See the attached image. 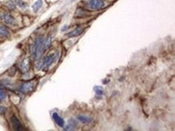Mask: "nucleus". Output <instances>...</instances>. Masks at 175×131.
I'll return each instance as SVG.
<instances>
[{"label":"nucleus","mask_w":175,"mask_h":131,"mask_svg":"<svg viewBox=\"0 0 175 131\" xmlns=\"http://www.w3.org/2000/svg\"><path fill=\"white\" fill-rule=\"evenodd\" d=\"M94 91L95 92L96 96H99L101 97V96H103V89L101 87V86H99V85H96L94 87Z\"/></svg>","instance_id":"obj_15"},{"label":"nucleus","mask_w":175,"mask_h":131,"mask_svg":"<svg viewBox=\"0 0 175 131\" xmlns=\"http://www.w3.org/2000/svg\"><path fill=\"white\" fill-rule=\"evenodd\" d=\"M6 97H7V94L5 90L2 86H0V101H3L6 99Z\"/></svg>","instance_id":"obj_19"},{"label":"nucleus","mask_w":175,"mask_h":131,"mask_svg":"<svg viewBox=\"0 0 175 131\" xmlns=\"http://www.w3.org/2000/svg\"><path fill=\"white\" fill-rule=\"evenodd\" d=\"M77 118L78 121L82 122L83 124H89L92 121V118L89 116H86V115H78Z\"/></svg>","instance_id":"obj_13"},{"label":"nucleus","mask_w":175,"mask_h":131,"mask_svg":"<svg viewBox=\"0 0 175 131\" xmlns=\"http://www.w3.org/2000/svg\"><path fill=\"white\" fill-rule=\"evenodd\" d=\"M77 126H78V121L71 118L68 121V125L65 126L64 130H74Z\"/></svg>","instance_id":"obj_11"},{"label":"nucleus","mask_w":175,"mask_h":131,"mask_svg":"<svg viewBox=\"0 0 175 131\" xmlns=\"http://www.w3.org/2000/svg\"><path fill=\"white\" fill-rule=\"evenodd\" d=\"M3 19L4 23L7 25L13 26L15 24V19L10 13H4L3 14Z\"/></svg>","instance_id":"obj_7"},{"label":"nucleus","mask_w":175,"mask_h":131,"mask_svg":"<svg viewBox=\"0 0 175 131\" xmlns=\"http://www.w3.org/2000/svg\"><path fill=\"white\" fill-rule=\"evenodd\" d=\"M11 122L12 128L14 129L15 130H23V125H22L21 122L15 116H12L11 117Z\"/></svg>","instance_id":"obj_6"},{"label":"nucleus","mask_w":175,"mask_h":131,"mask_svg":"<svg viewBox=\"0 0 175 131\" xmlns=\"http://www.w3.org/2000/svg\"><path fill=\"white\" fill-rule=\"evenodd\" d=\"M42 7H43V1L42 0H37V1H36L34 3L32 4V9L33 12L36 13V12H38L42 8Z\"/></svg>","instance_id":"obj_12"},{"label":"nucleus","mask_w":175,"mask_h":131,"mask_svg":"<svg viewBox=\"0 0 175 131\" xmlns=\"http://www.w3.org/2000/svg\"><path fill=\"white\" fill-rule=\"evenodd\" d=\"M1 84H2V85H3V87H5V88H7V89H12V84H11V82L9 81L8 80H7V79L3 80Z\"/></svg>","instance_id":"obj_17"},{"label":"nucleus","mask_w":175,"mask_h":131,"mask_svg":"<svg viewBox=\"0 0 175 131\" xmlns=\"http://www.w3.org/2000/svg\"><path fill=\"white\" fill-rule=\"evenodd\" d=\"M83 7L87 11H101L106 7V2L104 0H85Z\"/></svg>","instance_id":"obj_2"},{"label":"nucleus","mask_w":175,"mask_h":131,"mask_svg":"<svg viewBox=\"0 0 175 131\" xmlns=\"http://www.w3.org/2000/svg\"><path fill=\"white\" fill-rule=\"evenodd\" d=\"M53 119L55 121V123L58 125V126H60V127H64L65 126V121L64 119L61 117V116H59V114L57 113H53Z\"/></svg>","instance_id":"obj_10"},{"label":"nucleus","mask_w":175,"mask_h":131,"mask_svg":"<svg viewBox=\"0 0 175 131\" xmlns=\"http://www.w3.org/2000/svg\"><path fill=\"white\" fill-rule=\"evenodd\" d=\"M29 68H30V60L28 58H25L19 64V69L23 73H25L28 71Z\"/></svg>","instance_id":"obj_8"},{"label":"nucleus","mask_w":175,"mask_h":131,"mask_svg":"<svg viewBox=\"0 0 175 131\" xmlns=\"http://www.w3.org/2000/svg\"><path fill=\"white\" fill-rule=\"evenodd\" d=\"M10 35V32L6 26L3 25H0V36L3 37H7Z\"/></svg>","instance_id":"obj_14"},{"label":"nucleus","mask_w":175,"mask_h":131,"mask_svg":"<svg viewBox=\"0 0 175 131\" xmlns=\"http://www.w3.org/2000/svg\"><path fill=\"white\" fill-rule=\"evenodd\" d=\"M35 87V84L34 82L30 81V82H25L23 83L20 87H19V91L23 93H28V92H32V90L34 89Z\"/></svg>","instance_id":"obj_4"},{"label":"nucleus","mask_w":175,"mask_h":131,"mask_svg":"<svg viewBox=\"0 0 175 131\" xmlns=\"http://www.w3.org/2000/svg\"><path fill=\"white\" fill-rule=\"evenodd\" d=\"M83 32H84V28L82 27H78V28H76L74 30H72L71 32L67 33L66 36L69 38H75V37H78L80 35H82Z\"/></svg>","instance_id":"obj_5"},{"label":"nucleus","mask_w":175,"mask_h":131,"mask_svg":"<svg viewBox=\"0 0 175 131\" xmlns=\"http://www.w3.org/2000/svg\"><path fill=\"white\" fill-rule=\"evenodd\" d=\"M44 51V39L43 36L37 37L31 46V52L35 60H39Z\"/></svg>","instance_id":"obj_1"},{"label":"nucleus","mask_w":175,"mask_h":131,"mask_svg":"<svg viewBox=\"0 0 175 131\" xmlns=\"http://www.w3.org/2000/svg\"><path fill=\"white\" fill-rule=\"evenodd\" d=\"M7 7L9 8V9H11V10H15V7H16V5L14 3H12V2H8L7 3Z\"/></svg>","instance_id":"obj_20"},{"label":"nucleus","mask_w":175,"mask_h":131,"mask_svg":"<svg viewBox=\"0 0 175 131\" xmlns=\"http://www.w3.org/2000/svg\"><path fill=\"white\" fill-rule=\"evenodd\" d=\"M69 26H68V25H64V26L62 27V28H61V31H62V32H66L67 30H69Z\"/></svg>","instance_id":"obj_21"},{"label":"nucleus","mask_w":175,"mask_h":131,"mask_svg":"<svg viewBox=\"0 0 175 131\" xmlns=\"http://www.w3.org/2000/svg\"><path fill=\"white\" fill-rule=\"evenodd\" d=\"M6 111V108L3 106H0V114H3Z\"/></svg>","instance_id":"obj_22"},{"label":"nucleus","mask_w":175,"mask_h":131,"mask_svg":"<svg viewBox=\"0 0 175 131\" xmlns=\"http://www.w3.org/2000/svg\"><path fill=\"white\" fill-rule=\"evenodd\" d=\"M74 1H76V0H69V3H73V2H74Z\"/></svg>","instance_id":"obj_24"},{"label":"nucleus","mask_w":175,"mask_h":131,"mask_svg":"<svg viewBox=\"0 0 175 131\" xmlns=\"http://www.w3.org/2000/svg\"><path fill=\"white\" fill-rule=\"evenodd\" d=\"M51 43H52V36H48L46 40H44V50L48 49L49 48L50 45H51Z\"/></svg>","instance_id":"obj_18"},{"label":"nucleus","mask_w":175,"mask_h":131,"mask_svg":"<svg viewBox=\"0 0 175 131\" xmlns=\"http://www.w3.org/2000/svg\"><path fill=\"white\" fill-rule=\"evenodd\" d=\"M57 57H58V52H54L50 53L45 58H44L43 60H41L40 61L39 64H37V68L39 70L40 69L47 70L56 61Z\"/></svg>","instance_id":"obj_3"},{"label":"nucleus","mask_w":175,"mask_h":131,"mask_svg":"<svg viewBox=\"0 0 175 131\" xmlns=\"http://www.w3.org/2000/svg\"><path fill=\"white\" fill-rule=\"evenodd\" d=\"M15 3V5L16 6H18V7H19L20 8H23V9H24V8H26L27 7V3H24L23 0H14Z\"/></svg>","instance_id":"obj_16"},{"label":"nucleus","mask_w":175,"mask_h":131,"mask_svg":"<svg viewBox=\"0 0 175 131\" xmlns=\"http://www.w3.org/2000/svg\"><path fill=\"white\" fill-rule=\"evenodd\" d=\"M76 18H86L90 16L89 11H87L85 8H78L76 11V14L74 15Z\"/></svg>","instance_id":"obj_9"},{"label":"nucleus","mask_w":175,"mask_h":131,"mask_svg":"<svg viewBox=\"0 0 175 131\" xmlns=\"http://www.w3.org/2000/svg\"><path fill=\"white\" fill-rule=\"evenodd\" d=\"M1 19H3V14H1V12H0V20Z\"/></svg>","instance_id":"obj_23"}]
</instances>
